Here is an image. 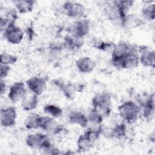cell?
I'll return each instance as SVG.
<instances>
[{
    "label": "cell",
    "mask_w": 155,
    "mask_h": 155,
    "mask_svg": "<svg viewBox=\"0 0 155 155\" xmlns=\"http://www.w3.org/2000/svg\"><path fill=\"white\" fill-rule=\"evenodd\" d=\"M27 94L25 85L22 82H16L10 88L8 97L12 102L22 101Z\"/></svg>",
    "instance_id": "cell-6"
},
{
    "label": "cell",
    "mask_w": 155,
    "mask_h": 155,
    "mask_svg": "<svg viewBox=\"0 0 155 155\" xmlns=\"http://www.w3.org/2000/svg\"><path fill=\"white\" fill-rule=\"evenodd\" d=\"M42 116L38 114H30L25 120L24 125L28 130H34L41 128Z\"/></svg>",
    "instance_id": "cell-21"
},
{
    "label": "cell",
    "mask_w": 155,
    "mask_h": 155,
    "mask_svg": "<svg viewBox=\"0 0 155 155\" xmlns=\"http://www.w3.org/2000/svg\"><path fill=\"white\" fill-rule=\"evenodd\" d=\"M54 119L55 118L50 116H42L41 124V128L45 131L54 134H58L61 133L64 129L62 127V125L58 124Z\"/></svg>",
    "instance_id": "cell-10"
},
{
    "label": "cell",
    "mask_w": 155,
    "mask_h": 155,
    "mask_svg": "<svg viewBox=\"0 0 155 155\" xmlns=\"http://www.w3.org/2000/svg\"><path fill=\"white\" fill-rule=\"evenodd\" d=\"M138 51L140 53L139 62L147 67L154 68L155 64V53L154 50L148 48H138Z\"/></svg>",
    "instance_id": "cell-13"
},
{
    "label": "cell",
    "mask_w": 155,
    "mask_h": 155,
    "mask_svg": "<svg viewBox=\"0 0 155 155\" xmlns=\"http://www.w3.org/2000/svg\"><path fill=\"white\" fill-rule=\"evenodd\" d=\"M15 7L18 12L21 14H26L31 12L35 5V1L31 0H20L13 2Z\"/></svg>",
    "instance_id": "cell-17"
},
{
    "label": "cell",
    "mask_w": 155,
    "mask_h": 155,
    "mask_svg": "<svg viewBox=\"0 0 155 155\" xmlns=\"http://www.w3.org/2000/svg\"><path fill=\"white\" fill-rule=\"evenodd\" d=\"M5 88H6L5 83L3 81V79H1V95H2L3 93L5 91Z\"/></svg>",
    "instance_id": "cell-32"
},
{
    "label": "cell",
    "mask_w": 155,
    "mask_h": 155,
    "mask_svg": "<svg viewBox=\"0 0 155 155\" xmlns=\"http://www.w3.org/2000/svg\"><path fill=\"white\" fill-rule=\"evenodd\" d=\"M27 145L31 148L41 150L48 154H54L56 148L53 147L49 137L44 133L28 134L25 139Z\"/></svg>",
    "instance_id": "cell-1"
},
{
    "label": "cell",
    "mask_w": 155,
    "mask_h": 155,
    "mask_svg": "<svg viewBox=\"0 0 155 155\" xmlns=\"http://www.w3.org/2000/svg\"><path fill=\"white\" fill-rule=\"evenodd\" d=\"M31 93V92H30ZM39 104L38 96L31 93L27 94L21 101V107L25 111H31L35 110Z\"/></svg>",
    "instance_id": "cell-16"
},
{
    "label": "cell",
    "mask_w": 155,
    "mask_h": 155,
    "mask_svg": "<svg viewBox=\"0 0 155 155\" xmlns=\"http://www.w3.org/2000/svg\"><path fill=\"white\" fill-rule=\"evenodd\" d=\"M111 96L106 92L98 93L92 99L93 108L101 111L104 116H109L111 111Z\"/></svg>",
    "instance_id": "cell-3"
},
{
    "label": "cell",
    "mask_w": 155,
    "mask_h": 155,
    "mask_svg": "<svg viewBox=\"0 0 155 155\" xmlns=\"http://www.w3.org/2000/svg\"><path fill=\"white\" fill-rule=\"evenodd\" d=\"M143 21L137 16L134 14H128L122 20L120 24L125 28H134L142 25Z\"/></svg>",
    "instance_id": "cell-18"
},
{
    "label": "cell",
    "mask_w": 155,
    "mask_h": 155,
    "mask_svg": "<svg viewBox=\"0 0 155 155\" xmlns=\"http://www.w3.org/2000/svg\"><path fill=\"white\" fill-rule=\"evenodd\" d=\"M93 141L85 134L81 135L77 141L78 151L80 153L88 151L91 148Z\"/></svg>",
    "instance_id": "cell-22"
},
{
    "label": "cell",
    "mask_w": 155,
    "mask_h": 155,
    "mask_svg": "<svg viewBox=\"0 0 155 155\" xmlns=\"http://www.w3.org/2000/svg\"><path fill=\"white\" fill-rule=\"evenodd\" d=\"M137 52L138 48L128 52L122 58V69H133L138 66L139 58Z\"/></svg>",
    "instance_id": "cell-11"
},
{
    "label": "cell",
    "mask_w": 155,
    "mask_h": 155,
    "mask_svg": "<svg viewBox=\"0 0 155 155\" xmlns=\"http://www.w3.org/2000/svg\"><path fill=\"white\" fill-rule=\"evenodd\" d=\"M90 31V22L87 19H78L70 28V35L84 38Z\"/></svg>",
    "instance_id": "cell-9"
},
{
    "label": "cell",
    "mask_w": 155,
    "mask_h": 155,
    "mask_svg": "<svg viewBox=\"0 0 155 155\" xmlns=\"http://www.w3.org/2000/svg\"><path fill=\"white\" fill-rule=\"evenodd\" d=\"M143 17L148 21H153L155 18L154 4H148L144 7L142 11Z\"/></svg>",
    "instance_id": "cell-30"
},
{
    "label": "cell",
    "mask_w": 155,
    "mask_h": 155,
    "mask_svg": "<svg viewBox=\"0 0 155 155\" xmlns=\"http://www.w3.org/2000/svg\"><path fill=\"white\" fill-rule=\"evenodd\" d=\"M76 66L81 73H90L94 70L96 67V62L91 58L82 57L76 61Z\"/></svg>",
    "instance_id": "cell-12"
},
{
    "label": "cell",
    "mask_w": 155,
    "mask_h": 155,
    "mask_svg": "<svg viewBox=\"0 0 155 155\" xmlns=\"http://www.w3.org/2000/svg\"><path fill=\"white\" fill-rule=\"evenodd\" d=\"M43 110L45 113L54 118L60 117L63 113L62 109L54 104H47L44 107Z\"/></svg>",
    "instance_id": "cell-25"
},
{
    "label": "cell",
    "mask_w": 155,
    "mask_h": 155,
    "mask_svg": "<svg viewBox=\"0 0 155 155\" xmlns=\"http://www.w3.org/2000/svg\"><path fill=\"white\" fill-rule=\"evenodd\" d=\"M60 90L62 92L66 98L71 100L76 97V92L78 91L77 87L70 82H64Z\"/></svg>",
    "instance_id": "cell-23"
},
{
    "label": "cell",
    "mask_w": 155,
    "mask_h": 155,
    "mask_svg": "<svg viewBox=\"0 0 155 155\" xmlns=\"http://www.w3.org/2000/svg\"><path fill=\"white\" fill-rule=\"evenodd\" d=\"M26 85L31 93L39 96L45 91L47 81L44 78L33 76L26 81Z\"/></svg>",
    "instance_id": "cell-5"
},
{
    "label": "cell",
    "mask_w": 155,
    "mask_h": 155,
    "mask_svg": "<svg viewBox=\"0 0 155 155\" xmlns=\"http://www.w3.org/2000/svg\"><path fill=\"white\" fill-rule=\"evenodd\" d=\"M91 45L96 49L105 52H111L116 47V44L111 42H105L98 39L91 40Z\"/></svg>",
    "instance_id": "cell-20"
},
{
    "label": "cell",
    "mask_w": 155,
    "mask_h": 155,
    "mask_svg": "<svg viewBox=\"0 0 155 155\" xmlns=\"http://www.w3.org/2000/svg\"><path fill=\"white\" fill-rule=\"evenodd\" d=\"M114 2L117 7L120 22L128 15V12L133 5L134 1H114Z\"/></svg>",
    "instance_id": "cell-19"
},
{
    "label": "cell",
    "mask_w": 155,
    "mask_h": 155,
    "mask_svg": "<svg viewBox=\"0 0 155 155\" xmlns=\"http://www.w3.org/2000/svg\"><path fill=\"white\" fill-rule=\"evenodd\" d=\"M111 136L117 139H121L124 137L127 134V127L124 123H120L117 124L111 131Z\"/></svg>",
    "instance_id": "cell-26"
},
{
    "label": "cell",
    "mask_w": 155,
    "mask_h": 155,
    "mask_svg": "<svg viewBox=\"0 0 155 155\" xmlns=\"http://www.w3.org/2000/svg\"><path fill=\"white\" fill-rule=\"evenodd\" d=\"M137 104L141 107H144L145 105L150 104L151 102L154 101V94H148L147 93L140 94L137 97Z\"/></svg>",
    "instance_id": "cell-29"
},
{
    "label": "cell",
    "mask_w": 155,
    "mask_h": 155,
    "mask_svg": "<svg viewBox=\"0 0 155 155\" xmlns=\"http://www.w3.org/2000/svg\"><path fill=\"white\" fill-rule=\"evenodd\" d=\"M3 35L8 42L13 45H16L21 42L24 33L19 27L14 25L4 31Z\"/></svg>",
    "instance_id": "cell-8"
},
{
    "label": "cell",
    "mask_w": 155,
    "mask_h": 155,
    "mask_svg": "<svg viewBox=\"0 0 155 155\" xmlns=\"http://www.w3.org/2000/svg\"><path fill=\"white\" fill-rule=\"evenodd\" d=\"M68 119L71 124L78 125L83 128L87 127L88 124L87 116L83 112L79 111H71L68 116Z\"/></svg>",
    "instance_id": "cell-15"
},
{
    "label": "cell",
    "mask_w": 155,
    "mask_h": 155,
    "mask_svg": "<svg viewBox=\"0 0 155 155\" xmlns=\"http://www.w3.org/2000/svg\"><path fill=\"white\" fill-rule=\"evenodd\" d=\"M140 107L135 102L125 101L118 107V112L122 119L127 124L135 122L140 114Z\"/></svg>",
    "instance_id": "cell-2"
},
{
    "label": "cell",
    "mask_w": 155,
    "mask_h": 155,
    "mask_svg": "<svg viewBox=\"0 0 155 155\" xmlns=\"http://www.w3.org/2000/svg\"><path fill=\"white\" fill-rule=\"evenodd\" d=\"M63 12L66 15L75 19H81L85 14V9L81 3L74 1L65 2L62 6Z\"/></svg>",
    "instance_id": "cell-4"
},
{
    "label": "cell",
    "mask_w": 155,
    "mask_h": 155,
    "mask_svg": "<svg viewBox=\"0 0 155 155\" xmlns=\"http://www.w3.org/2000/svg\"><path fill=\"white\" fill-rule=\"evenodd\" d=\"M10 71V67L9 65L1 64L0 67V77L1 79L6 78Z\"/></svg>",
    "instance_id": "cell-31"
},
{
    "label": "cell",
    "mask_w": 155,
    "mask_h": 155,
    "mask_svg": "<svg viewBox=\"0 0 155 155\" xmlns=\"http://www.w3.org/2000/svg\"><path fill=\"white\" fill-rule=\"evenodd\" d=\"M104 117L103 114L94 108L90 110L87 116L88 122L92 123L94 125H101L103 122Z\"/></svg>",
    "instance_id": "cell-24"
},
{
    "label": "cell",
    "mask_w": 155,
    "mask_h": 155,
    "mask_svg": "<svg viewBox=\"0 0 155 155\" xmlns=\"http://www.w3.org/2000/svg\"><path fill=\"white\" fill-rule=\"evenodd\" d=\"M143 108V116L147 120H152L154 117L155 108L154 101L145 105Z\"/></svg>",
    "instance_id": "cell-27"
},
{
    "label": "cell",
    "mask_w": 155,
    "mask_h": 155,
    "mask_svg": "<svg viewBox=\"0 0 155 155\" xmlns=\"http://www.w3.org/2000/svg\"><path fill=\"white\" fill-rule=\"evenodd\" d=\"M18 61V58L16 56L7 53H2L0 56V63L1 64L10 65L15 64Z\"/></svg>",
    "instance_id": "cell-28"
},
{
    "label": "cell",
    "mask_w": 155,
    "mask_h": 155,
    "mask_svg": "<svg viewBox=\"0 0 155 155\" xmlns=\"http://www.w3.org/2000/svg\"><path fill=\"white\" fill-rule=\"evenodd\" d=\"M84 38H79L71 35L66 36L62 42L64 48L70 51H74L79 49L84 44Z\"/></svg>",
    "instance_id": "cell-14"
},
{
    "label": "cell",
    "mask_w": 155,
    "mask_h": 155,
    "mask_svg": "<svg viewBox=\"0 0 155 155\" xmlns=\"http://www.w3.org/2000/svg\"><path fill=\"white\" fill-rule=\"evenodd\" d=\"M16 109L15 107H7L1 109V124L4 127H13L16 124Z\"/></svg>",
    "instance_id": "cell-7"
},
{
    "label": "cell",
    "mask_w": 155,
    "mask_h": 155,
    "mask_svg": "<svg viewBox=\"0 0 155 155\" xmlns=\"http://www.w3.org/2000/svg\"><path fill=\"white\" fill-rule=\"evenodd\" d=\"M32 31V30H31V31H30V33H31V32H32V31ZM27 33H28V34H27V35H29V32H27ZM31 34H30V38H31V37H32V36H31Z\"/></svg>",
    "instance_id": "cell-33"
}]
</instances>
